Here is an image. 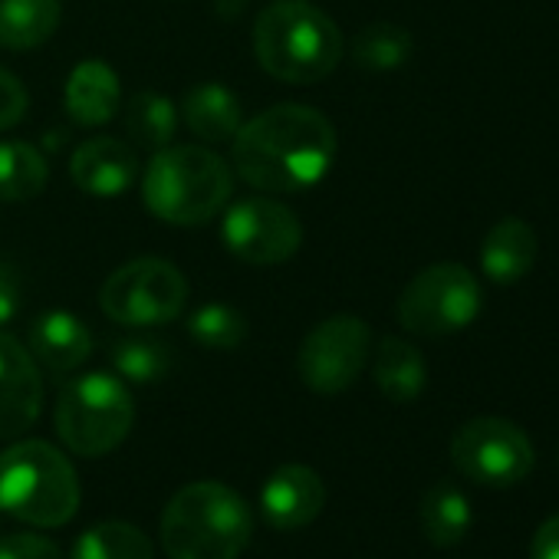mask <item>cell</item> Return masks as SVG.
Returning <instances> with one entry per match:
<instances>
[{"instance_id":"cell-1","label":"cell","mask_w":559,"mask_h":559,"mask_svg":"<svg viewBox=\"0 0 559 559\" xmlns=\"http://www.w3.org/2000/svg\"><path fill=\"white\" fill-rule=\"evenodd\" d=\"M336 129L320 109L284 103L240 126L230 158L250 188L290 194L320 185L336 162Z\"/></svg>"},{"instance_id":"cell-2","label":"cell","mask_w":559,"mask_h":559,"mask_svg":"<svg viewBox=\"0 0 559 559\" xmlns=\"http://www.w3.org/2000/svg\"><path fill=\"white\" fill-rule=\"evenodd\" d=\"M257 63L280 83L313 86L343 60V34L310 0H273L253 24Z\"/></svg>"},{"instance_id":"cell-3","label":"cell","mask_w":559,"mask_h":559,"mask_svg":"<svg viewBox=\"0 0 559 559\" xmlns=\"http://www.w3.org/2000/svg\"><path fill=\"white\" fill-rule=\"evenodd\" d=\"M253 533L247 500L221 480L181 487L162 513L168 559H237Z\"/></svg>"},{"instance_id":"cell-4","label":"cell","mask_w":559,"mask_h":559,"mask_svg":"<svg viewBox=\"0 0 559 559\" xmlns=\"http://www.w3.org/2000/svg\"><path fill=\"white\" fill-rule=\"evenodd\" d=\"M234 191V171L204 145L158 148L142 175L145 207L175 227H201L214 221Z\"/></svg>"},{"instance_id":"cell-5","label":"cell","mask_w":559,"mask_h":559,"mask_svg":"<svg viewBox=\"0 0 559 559\" xmlns=\"http://www.w3.org/2000/svg\"><path fill=\"white\" fill-rule=\"evenodd\" d=\"M80 510V477L47 441H17L0 454V513L31 526H63Z\"/></svg>"},{"instance_id":"cell-6","label":"cell","mask_w":559,"mask_h":559,"mask_svg":"<svg viewBox=\"0 0 559 559\" xmlns=\"http://www.w3.org/2000/svg\"><path fill=\"white\" fill-rule=\"evenodd\" d=\"M135 425L129 385L109 372H90L63 385L57 399V435L80 457L116 451Z\"/></svg>"},{"instance_id":"cell-7","label":"cell","mask_w":559,"mask_h":559,"mask_svg":"<svg viewBox=\"0 0 559 559\" xmlns=\"http://www.w3.org/2000/svg\"><path fill=\"white\" fill-rule=\"evenodd\" d=\"M484 310L477 276L451 260L431 263L415 273L399 297V323L415 336H451L467 330Z\"/></svg>"},{"instance_id":"cell-8","label":"cell","mask_w":559,"mask_h":559,"mask_svg":"<svg viewBox=\"0 0 559 559\" xmlns=\"http://www.w3.org/2000/svg\"><path fill=\"white\" fill-rule=\"evenodd\" d=\"M188 304L185 273L162 257L122 263L99 290V310L122 326H165Z\"/></svg>"},{"instance_id":"cell-9","label":"cell","mask_w":559,"mask_h":559,"mask_svg":"<svg viewBox=\"0 0 559 559\" xmlns=\"http://www.w3.org/2000/svg\"><path fill=\"white\" fill-rule=\"evenodd\" d=\"M451 461L467 480L480 487H513L530 477L536 451L516 421L480 415L454 431Z\"/></svg>"},{"instance_id":"cell-10","label":"cell","mask_w":559,"mask_h":559,"mask_svg":"<svg viewBox=\"0 0 559 559\" xmlns=\"http://www.w3.org/2000/svg\"><path fill=\"white\" fill-rule=\"evenodd\" d=\"M372 356V330L366 320L340 313L323 320L297 353V372L317 395H340L359 382Z\"/></svg>"},{"instance_id":"cell-11","label":"cell","mask_w":559,"mask_h":559,"mask_svg":"<svg viewBox=\"0 0 559 559\" xmlns=\"http://www.w3.org/2000/svg\"><path fill=\"white\" fill-rule=\"evenodd\" d=\"M221 237L227 250L250 266H276L304 243L300 217L273 198H247L227 207Z\"/></svg>"},{"instance_id":"cell-12","label":"cell","mask_w":559,"mask_h":559,"mask_svg":"<svg viewBox=\"0 0 559 559\" xmlns=\"http://www.w3.org/2000/svg\"><path fill=\"white\" fill-rule=\"evenodd\" d=\"M44 408V379L37 359L21 340L0 333V438L31 431Z\"/></svg>"},{"instance_id":"cell-13","label":"cell","mask_w":559,"mask_h":559,"mask_svg":"<svg viewBox=\"0 0 559 559\" xmlns=\"http://www.w3.org/2000/svg\"><path fill=\"white\" fill-rule=\"evenodd\" d=\"M326 507V484L307 464H280L260 487V510L276 530L310 526Z\"/></svg>"},{"instance_id":"cell-14","label":"cell","mask_w":559,"mask_h":559,"mask_svg":"<svg viewBox=\"0 0 559 559\" xmlns=\"http://www.w3.org/2000/svg\"><path fill=\"white\" fill-rule=\"evenodd\" d=\"M70 175L80 191L93 198H119L139 178V158L122 139L96 135L73 152Z\"/></svg>"},{"instance_id":"cell-15","label":"cell","mask_w":559,"mask_h":559,"mask_svg":"<svg viewBox=\"0 0 559 559\" xmlns=\"http://www.w3.org/2000/svg\"><path fill=\"white\" fill-rule=\"evenodd\" d=\"M27 343H31V356L53 376H67L80 369L93 353L90 326L76 313H67V310L40 313L31 323Z\"/></svg>"},{"instance_id":"cell-16","label":"cell","mask_w":559,"mask_h":559,"mask_svg":"<svg viewBox=\"0 0 559 559\" xmlns=\"http://www.w3.org/2000/svg\"><path fill=\"white\" fill-rule=\"evenodd\" d=\"M539 257V237L523 217L497 221L480 243V270L497 287H510L523 280Z\"/></svg>"},{"instance_id":"cell-17","label":"cell","mask_w":559,"mask_h":559,"mask_svg":"<svg viewBox=\"0 0 559 559\" xmlns=\"http://www.w3.org/2000/svg\"><path fill=\"white\" fill-rule=\"evenodd\" d=\"M119 99H122L119 76L103 60H86V63L73 67L67 90H63V106H67L70 119L80 126H90V129L106 126L116 116Z\"/></svg>"},{"instance_id":"cell-18","label":"cell","mask_w":559,"mask_h":559,"mask_svg":"<svg viewBox=\"0 0 559 559\" xmlns=\"http://www.w3.org/2000/svg\"><path fill=\"white\" fill-rule=\"evenodd\" d=\"M181 116L188 129L207 142V145H224L234 142V135L243 126V106L240 99L221 86V83H198L185 93L181 99Z\"/></svg>"},{"instance_id":"cell-19","label":"cell","mask_w":559,"mask_h":559,"mask_svg":"<svg viewBox=\"0 0 559 559\" xmlns=\"http://www.w3.org/2000/svg\"><path fill=\"white\" fill-rule=\"evenodd\" d=\"M372 376H376V385L379 392L389 399V402H415L425 385H428V366H425V356L408 343V340H399V336H385L379 346H376V356H372Z\"/></svg>"},{"instance_id":"cell-20","label":"cell","mask_w":559,"mask_h":559,"mask_svg":"<svg viewBox=\"0 0 559 559\" xmlns=\"http://www.w3.org/2000/svg\"><path fill=\"white\" fill-rule=\"evenodd\" d=\"M60 17V0H0V47L37 50L57 34Z\"/></svg>"},{"instance_id":"cell-21","label":"cell","mask_w":559,"mask_h":559,"mask_svg":"<svg viewBox=\"0 0 559 559\" xmlns=\"http://www.w3.org/2000/svg\"><path fill=\"white\" fill-rule=\"evenodd\" d=\"M471 500L448 480H438L421 497V530L438 549L457 546L471 533Z\"/></svg>"},{"instance_id":"cell-22","label":"cell","mask_w":559,"mask_h":559,"mask_svg":"<svg viewBox=\"0 0 559 559\" xmlns=\"http://www.w3.org/2000/svg\"><path fill=\"white\" fill-rule=\"evenodd\" d=\"M126 132L139 148H168L178 132V109L168 96L142 90L126 109Z\"/></svg>"},{"instance_id":"cell-23","label":"cell","mask_w":559,"mask_h":559,"mask_svg":"<svg viewBox=\"0 0 559 559\" xmlns=\"http://www.w3.org/2000/svg\"><path fill=\"white\" fill-rule=\"evenodd\" d=\"M112 369L122 382H132V385H152V382H162L171 366H175V356H171V346L155 340V336H122L112 343Z\"/></svg>"},{"instance_id":"cell-24","label":"cell","mask_w":559,"mask_h":559,"mask_svg":"<svg viewBox=\"0 0 559 559\" xmlns=\"http://www.w3.org/2000/svg\"><path fill=\"white\" fill-rule=\"evenodd\" d=\"M50 178L47 158L27 142H0V201H31Z\"/></svg>"},{"instance_id":"cell-25","label":"cell","mask_w":559,"mask_h":559,"mask_svg":"<svg viewBox=\"0 0 559 559\" xmlns=\"http://www.w3.org/2000/svg\"><path fill=\"white\" fill-rule=\"evenodd\" d=\"M73 559H155V546L139 526L126 520H106L76 539Z\"/></svg>"},{"instance_id":"cell-26","label":"cell","mask_w":559,"mask_h":559,"mask_svg":"<svg viewBox=\"0 0 559 559\" xmlns=\"http://www.w3.org/2000/svg\"><path fill=\"white\" fill-rule=\"evenodd\" d=\"M412 50H415L412 34L399 24H369L353 40V60L372 73H389L405 67Z\"/></svg>"},{"instance_id":"cell-27","label":"cell","mask_w":559,"mask_h":559,"mask_svg":"<svg viewBox=\"0 0 559 559\" xmlns=\"http://www.w3.org/2000/svg\"><path fill=\"white\" fill-rule=\"evenodd\" d=\"M188 336L201 349L230 353L247 343V320L240 310H234L227 304H204L188 317Z\"/></svg>"},{"instance_id":"cell-28","label":"cell","mask_w":559,"mask_h":559,"mask_svg":"<svg viewBox=\"0 0 559 559\" xmlns=\"http://www.w3.org/2000/svg\"><path fill=\"white\" fill-rule=\"evenodd\" d=\"M0 559H63V552L40 533H11L0 539Z\"/></svg>"},{"instance_id":"cell-29","label":"cell","mask_w":559,"mask_h":559,"mask_svg":"<svg viewBox=\"0 0 559 559\" xmlns=\"http://www.w3.org/2000/svg\"><path fill=\"white\" fill-rule=\"evenodd\" d=\"M27 106H31V99H27L24 83L11 70L0 67V132L14 129L27 116Z\"/></svg>"},{"instance_id":"cell-30","label":"cell","mask_w":559,"mask_h":559,"mask_svg":"<svg viewBox=\"0 0 559 559\" xmlns=\"http://www.w3.org/2000/svg\"><path fill=\"white\" fill-rule=\"evenodd\" d=\"M24 304V284H21V273L11 260L0 257V326H8Z\"/></svg>"},{"instance_id":"cell-31","label":"cell","mask_w":559,"mask_h":559,"mask_svg":"<svg viewBox=\"0 0 559 559\" xmlns=\"http://www.w3.org/2000/svg\"><path fill=\"white\" fill-rule=\"evenodd\" d=\"M530 559H559V513L543 520L530 543Z\"/></svg>"}]
</instances>
